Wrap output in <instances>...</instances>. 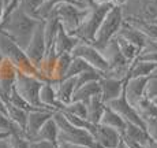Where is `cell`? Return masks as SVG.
<instances>
[{"label": "cell", "mask_w": 157, "mask_h": 148, "mask_svg": "<svg viewBox=\"0 0 157 148\" xmlns=\"http://www.w3.org/2000/svg\"><path fill=\"white\" fill-rule=\"evenodd\" d=\"M43 21L44 19H36V18L30 17L18 7L8 17L4 18V21L0 25V30L10 36L21 48L26 50L38 25Z\"/></svg>", "instance_id": "6da1fadb"}, {"label": "cell", "mask_w": 157, "mask_h": 148, "mask_svg": "<svg viewBox=\"0 0 157 148\" xmlns=\"http://www.w3.org/2000/svg\"><path fill=\"white\" fill-rule=\"evenodd\" d=\"M0 54L4 56V59L10 60L19 71H22V73H25V74H29V75L38 77L40 80L44 81V77H43V74H41L40 69H37L33 65V62L29 59V56L26 55L25 50L21 48L10 36L6 34L2 30H0Z\"/></svg>", "instance_id": "7a4b0ae2"}, {"label": "cell", "mask_w": 157, "mask_h": 148, "mask_svg": "<svg viewBox=\"0 0 157 148\" xmlns=\"http://www.w3.org/2000/svg\"><path fill=\"white\" fill-rule=\"evenodd\" d=\"M53 118L59 126V143H68L72 146H87L96 148L93 136L85 129L74 126L66 118L62 111H56L53 114Z\"/></svg>", "instance_id": "3957f363"}, {"label": "cell", "mask_w": 157, "mask_h": 148, "mask_svg": "<svg viewBox=\"0 0 157 148\" xmlns=\"http://www.w3.org/2000/svg\"><path fill=\"white\" fill-rule=\"evenodd\" d=\"M90 8L81 7V6L72 4V3H60L56 6L52 13L56 14L59 18L62 28L68 33V34L75 36V33L82 26L83 21L86 19Z\"/></svg>", "instance_id": "277c9868"}, {"label": "cell", "mask_w": 157, "mask_h": 148, "mask_svg": "<svg viewBox=\"0 0 157 148\" xmlns=\"http://www.w3.org/2000/svg\"><path fill=\"white\" fill-rule=\"evenodd\" d=\"M123 22H124V14H123V8L120 7H113L109 10V13L107 14L104 22L98 29L96 38L93 41V45L96 48H98L100 51H102L107 44L111 40H113L117 36L120 28H122Z\"/></svg>", "instance_id": "5b68a950"}, {"label": "cell", "mask_w": 157, "mask_h": 148, "mask_svg": "<svg viewBox=\"0 0 157 148\" xmlns=\"http://www.w3.org/2000/svg\"><path fill=\"white\" fill-rule=\"evenodd\" d=\"M112 8V6H94V7L90 8L89 14H87L86 19L83 21L82 26L79 28L75 36L78 38H81L82 41H86V43L93 44L96 38V34H97L98 29L104 22L107 14L109 13V10Z\"/></svg>", "instance_id": "8992f818"}, {"label": "cell", "mask_w": 157, "mask_h": 148, "mask_svg": "<svg viewBox=\"0 0 157 148\" xmlns=\"http://www.w3.org/2000/svg\"><path fill=\"white\" fill-rule=\"evenodd\" d=\"M44 85V81L34 75L25 74L22 71H18L15 89L25 100H28L32 106L38 108H44L40 103V90Z\"/></svg>", "instance_id": "52a82bcc"}, {"label": "cell", "mask_w": 157, "mask_h": 148, "mask_svg": "<svg viewBox=\"0 0 157 148\" xmlns=\"http://www.w3.org/2000/svg\"><path fill=\"white\" fill-rule=\"evenodd\" d=\"M71 55L77 56V58H82L83 60H86L93 69L101 71L102 74L109 67L108 60L105 59L104 54H102L98 48H96L93 44L86 43V41H81V43L74 48Z\"/></svg>", "instance_id": "ba28073f"}, {"label": "cell", "mask_w": 157, "mask_h": 148, "mask_svg": "<svg viewBox=\"0 0 157 148\" xmlns=\"http://www.w3.org/2000/svg\"><path fill=\"white\" fill-rule=\"evenodd\" d=\"M124 17L157 23V0H128L123 7Z\"/></svg>", "instance_id": "9c48e42d"}, {"label": "cell", "mask_w": 157, "mask_h": 148, "mask_svg": "<svg viewBox=\"0 0 157 148\" xmlns=\"http://www.w3.org/2000/svg\"><path fill=\"white\" fill-rule=\"evenodd\" d=\"M47 51L48 47H47V40H45V21H43L38 25V28L36 30L30 44L28 45V48L25 50V52L29 56V59L33 62V65L37 69H41L43 60L45 55H47Z\"/></svg>", "instance_id": "30bf717a"}, {"label": "cell", "mask_w": 157, "mask_h": 148, "mask_svg": "<svg viewBox=\"0 0 157 148\" xmlns=\"http://www.w3.org/2000/svg\"><path fill=\"white\" fill-rule=\"evenodd\" d=\"M107 106H109L112 110L116 111V113L119 114V115L122 117L127 123H134V125L145 128L144 118L140 115V113L137 111V108L127 100L124 92H123V95L120 96V98L115 99V100H112L111 103H108Z\"/></svg>", "instance_id": "8fae6325"}, {"label": "cell", "mask_w": 157, "mask_h": 148, "mask_svg": "<svg viewBox=\"0 0 157 148\" xmlns=\"http://www.w3.org/2000/svg\"><path fill=\"white\" fill-rule=\"evenodd\" d=\"M18 71L19 70L10 60H3L2 66H0V96L4 99V102H8V98L15 88Z\"/></svg>", "instance_id": "7c38bea8"}, {"label": "cell", "mask_w": 157, "mask_h": 148, "mask_svg": "<svg viewBox=\"0 0 157 148\" xmlns=\"http://www.w3.org/2000/svg\"><path fill=\"white\" fill-rule=\"evenodd\" d=\"M92 136L94 138L96 147L100 148H116L122 141V134L119 132L102 123L96 125V130Z\"/></svg>", "instance_id": "4fadbf2b"}, {"label": "cell", "mask_w": 157, "mask_h": 148, "mask_svg": "<svg viewBox=\"0 0 157 148\" xmlns=\"http://www.w3.org/2000/svg\"><path fill=\"white\" fill-rule=\"evenodd\" d=\"M56 111L48 110V108H41L37 111H32L29 113V119H28V126H26L25 136L26 138H29L30 141H33L36 138L37 133L40 132V129L44 126V123L48 119H51L53 117Z\"/></svg>", "instance_id": "5bb4252c"}, {"label": "cell", "mask_w": 157, "mask_h": 148, "mask_svg": "<svg viewBox=\"0 0 157 148\" xmlns=\"http://www.w3.org/2000/svg\"><path fill=\"white\" fill-rule=\"evenodd\" d=\"M122 138L130 148H146L147 144L150 143V137L146 133L145 128L134 125V123H127V128Z\"/></svg>", "instance_id": "9a60e30c"}, {"label": "cell", "mask_w": 157, "mask_h": 148, "mask_svg": "<svg viewBox=\"0 0 157 148\" xmlns=\"http://www.w3.org/2000/svg\"><path fill=\"white\" fill-rule=\"evenodd\" d=\"M150 77H128L124 84V93L127 100L135 107V104L145 98L147 81Z\"/></svg>", "instance_id": "2e32d148"}, {"label": "cell", "mask_w": 157, "mask_h": 148, "mask_svg": "<svg viewBox=\"0 0 157 148\" xmlns=\"http://www.w3.org/2000/svg\"><path fill=\"white\" fill-rule=\"evenodd\" d=\"M124 84L126 80H117L112 77H102L100 80L101 86V98L105 104L111 103L115 99L120 98L124 92Z\"/></svg>", "instance_id": "e0dca14e"}, {"label": "cell", "mask_w": 157, "mask_h": 148, "mask_svg": "<svg viewBox=\"0 0 157 148\" xmlns=\"http://www.w3.org/2000/svg\"><path fill=\"white\" fill-rule=\"evenodd\" d=\"M56 89V95L59 102L63 106H67L72 102V96L77 89V77H68L57 82H52Z\"/></svg>", "instance_id": "ac0fdd59"}, {"label": "cell", "mask_w": 157, "mask_h": 148, "mask_svg": "<svg viewBox=\"0 0 157 148\" xmlns=\"http://www.w3.org/2000/svg\"><path fill=\"white\" fill-rule=\"evenodd\" d=\"M81 38H78L77 36L68 34L63 28L59 29L57 32V36L55 38V43H53V47H55V51L57 55H62V54H71L74 51V48L77 47L78 44L81 43Z\"/></svg>", "instance_id": "d6986e66"}, {"label": "cell", "mask_w": 157, "mask_h": 148, "mask_svg": "<svg viewBox=\"0 0 157 148\" xmlns=\"http://www.w3.org/2000/svg\"><path fill=\"white\" fill-rule=\"evenodd\" d=\"M117 34H120L123 38H126V40L130 41V43H132L134 45H137V47L141 48V50H144V48L147 45V43L150 41V38L146 37L141 30L134 28V26L130 25V23L126 22V21L123 22L122 28H120Z\"/></svg>", "instance_id": "ffe728a7"}, {"label": "cell", "mask_w": 157, "mask_h": 148, "mask_svg": "<svg viewBox=\"0 0 157 148\" xmlns=\"http://www.w3.org/2000/svg\"><path fill=\"white\" fill-rule=\"evenodd\" d=\"M40 103L44 108H48V110L60 111L63 108V104L57 99L56 89L52 82H44L40 90Z\"/></svg>", "instance_id": "44dd1931"}, {"label": "cell", "mask_w": 157, "mask_h": 148, "mask_svg": "<svg viewBox=\"0 0 157 148\" xmlns=\"http://www.w3.org/2000/svg\"><path fill=\"white\" fill-rule=\"evenodd\" d=\"M87 106V121L94 125L101 122L102 114H104L105 108H107V104L104 103L101 95H97L94 98H92L89 102L86 103Z\"/></svg>", "instance_id": "7402d4cb"}, {"label": "cell", "mask_w": 157, "mask_h": 148, "mask_svg": "<svg viewBox=\"0 0 157 148\" xmlns=\"http://www.w3.org/2000/svg\"><path fill=\"white\" fill-rule=\"evenodd\" d=\"M100 123H102V125H105V126H109V128L115 129V130H117L122 136H123V133H124L126 128H127V122H126V121L123 119L116 111L112 110L109 106H107V108H105Z\"/></svg>", "instance_id": "603a6c76"}, {"label": "cell", "mask_w": 157, "mask_h": 148, "mask_svg": "<svg viewBox=\"0 0 157 148\" xmlns=\"http://www.w3.org/2000/svg\"><path fill=\"white\" fill-rule=\"evenodd\" d=\"M97 95H101V86H100V81H93V82L85 84L82 86H78L74 92L72 100L77 102H83L87 103L92 98Z\"/></svg>", "instance_id": "cb8c5ba5"}, {"label": "cell", "mask_w": 157, "mask_h": 148, "mask_svg": "<svg viewBox=\"0 0 157 148\" xmlns=\"http://www.w3.org/2000/svg\"><path fill=\"white\" fill-rule=\"evenodd\" d=\"M34 140H45V141H51V143H55V144L59 143V126H57L53 117L44 123V126L40 129V132L37 133Z\"/></svg>", "instance_id": "d4e9b609"}, {"label": "cell", "mask_w": 157, "mask_h": 148, "mask_svg": "<svg viewBox=\"0 0 157 148\" xmlns=\"http://www.w3.org/2000/svg\"><path fill=\"white\" fill-rule=\"evenodd\" d=\"M6 108H7V115L10 117V119L25 132L26 126H28V119H29L28 111H25V110H22V108L17 107V106L11 104L10 102H6Z\"/></svg>", "instance_id": "484cf974"}, {"label": "cell", "mask_w": 157, "mask_h": 148, "mask_svg": "<svg viewBox=\"0 0 157 148\" xmlns=\"http://www.w3.org/2000/svg\"><path fill=\"white\" fill-rule=\"evenodd\" d=\"M124 21L132 25L134 28L144 33L146 37L150 40H157V23L155 22H147V21L138 19V18H131V17H124Z\"/></svg>", "instance_id": "4316f807"}, {"label": "cell", "mask_w": 157, "mask_h": 148, "mask_svg": "<svg viewBox=\"0 0 157 148\" xmlns=\"http://www.w3.org/2000/svg\"><path fill=\"white\" fill-rule=\"evenodd\" d=\"M62 28L59 18L56 17L55 13H52L49 17L45 19V40H47V47L49 50L55 43V38L57 36V32Z\"/></svg>", "instance_id": "83f0119b"}, {"label": "cell", "mask_w": 157, "mask_h": 148, "mask_svg": "<svg viewBox=\"0 0 157 148\" xmlns=\"http://www.w3.org/2000/svg\"><path fill=\"white\" fill-rule=\"evenodd\" d=\"M115 40L117 41V45H119L120 51H122V54L126 56V59L128 60V62H135V60L138 59V56L141 55V48H138L137 45H134L132 43H130L127 41L126 38H123L120 34H117L116 37H115Z\"/></svg>", "instance_id": "f1b7e54d"}, {"label": "cell", "mask_w": 157, "mask_h": 148, "mask_svg": "<svg viewBox=\"0 0 157 148\" xmlns=\"http://www.w3.org/2000/svg\"><path fill=\"white\" fill-rule=\"evenodd\" d=\"M71 60H72L71 54H62V55H59V58L56 60L55 71H53V82L64 80L66 74H67L68 69H70Z\"/></svg>", "instance_id": "f546056e"}, {"label": "cell", "mask_w": 157, "mask_h": 148, "mask_svg": "<svg viewBox=\"0 0 157 148\" xmlns=\"http://www.w3.org/2000/svg\"><path fill=\"white\" fill-rule=\"evenodd\" d=\"M135 108L140 113V115L142 118H153V117H157V107L153 103V100L147 99L145 96L144 99H141L137 104H135Z\"/></svg>", "instance_id": "4dcf8cb0"}, {"label": "cell", "mask_w": 157, "mask_h": 148, "mask_svg": "<svg viewBox=\"0 0 157 148\" xmlns=\"http://www.w3.org/2000/svg\"><path fill=\"white\" fill-rule=\"evenodd\" d=\"M92 66L83 60L82 58H77V56H72V60H71V65H70V69H68L67 74H66V78L68 77H77V75L85 73L87 70H92Z\"/></svg>", "instance_id": "1f68e13d"}, {"label": "cell", "mask_w": 157, "mask_h": 148, "mask_svg": "<svg viewBox=\"0 0 157 148\" xmlns=\"http://www.w3.org/2000/svg\"><path fill=\"white\" fill-rule=\"evenodd\" d=\"M0 132H4V133H8V134H22L25 136V132L17 126L13 121L10 119V117L7 115L6 113H2L0 111ZM26 137V136H25Z\"/></svg>", "instance_id": "d6a6232c"}, {"label": "cell", "mask_w": 157, "mask_h": 148, "mask_svg": "<svg viewBox=\"0 0 157 148\" xmlns=\"http://www.w3.org/2000/svg\"><path fill=\"white\" fill-rule=\"evenodd\" d=\"M45 3V0H21L19 2V8L23 10L28 15L40 19L38 18V11L43 7V4Z\"/></svg>", "instance_id": "836d02e7"}, {"label": "cell", "mask_w": 157, "mask_h": 148, "mask_svg": "<svg viewBox=\"0 0 157 148\" xmlns=\"http://www.w3.org/2000/svg\"><path fill=\"white\" fill-rule=\"evenodd\" d=\"M60 111H67V113L79 117V118L87 119V106H86V103H83V102L72 100L70 104L63 106V108Z\"/></svg>", "instance_id": "e575fe53"}, {"label": "cell", "mask_w": 157, "mask_h": 148, "mask_svg": "<svg viewBox=\"0 0 157 148\" xmlns=\"http://www.w3.org/2000/svg\"><path fill=\"white\" fill-rule=\"evenodd\" d=\"M8 102H10L11 104L17 106V107L22 108V110L28 111V113H32V111L41 110V108H38V107H34V106H32V104H30L28 100H25V99H23L22 96H21L19 93L17 92V89H15V88L13 89V92H11L10 98H8Z\"/></svg>", "instance_id": "d590c367"}, {"label": "cell", "mask_w": 157, "mask_h": 148, "mask_svg": "<svg viewBox=\"0 0 157 148\" xmlns=\"http://www.w3.org/2000/svg\"><path fill=\"white\" fill-rule=\"evenodd\" d=\"M145 130L149 134L150 140L156 141L157 143V117H153V118H145Z\"/></svg>", "instance_id": "8d00e7d4"}, {"label": "cell", "mask_w": 157, "mask_h": 148, "mask_svg": "<svg viewBox=\"0 0 157 148\" xmlns=\"http://www.w3.org/2000/svg\"><path fill=\"white\" fill-rule=\"evenodd\" d=\"M10 141L13 148H30V140L22 134H11Z\"/></svg>", "instance_id": "74e56055"}, {"label": "cell", "mask_w": 157, "mask_h": 148, "mask_svg": "<svg viewBox=\"0 0 157 148\" xmlns=\"http://www.w3.org/2000/svg\"><path fill=\"white\" fill-rule=\"evenodd\" d=\"M145 96L147 99H155L157 98V74L152 75L147 81V85H146V90H145Z\"/></svg>", "instance_id": "f35d334b"}, {"label": "cell", "mask_w": 157, "mask_h": 148, "mask_svg": "<svg viewBox=\"0 0 157 148\" xmlns=\"http://www.w3.org/2000/svg\"><path fill=\"white\" fill-rule=\"evenodd\" d=\"M30 148H56V144L45 140H34L30 141Z\"/></svg>", "instance_id": "ab89813d"}, {"label": "cell", "mask_w": 157, "mask_h": 148, "mask_svg": "<svg viewBox=\"0 0 157 148\" xmlns=\"http://www.w3.org/2000/svg\"><path fill=\"white\" fill-rule=\"evenodd\" d=\"M90 3H92V7H94V6H108V4L112 6V0H90Z\"/></svg>", "instance_id": "60d3db41"}, {"label": "cell", "mask_w": 157, "mask_h": 148, "mask_svg": "<svg viewBox=\"0 0 157 148\" xmlns=\"http://www.w3.org/2000/svg\"><path fill=\"white\" fill-rule=\"evenodd\" d=\"M0 148H13V146H11V141H10V136L0 140Z\"/></svg>", "instance_id": "b9f144b4"}, {"label": "cell", "mask_w": 157, "mask_h": 148, "mask_svg": "<svg viewBox=\"0 0 157 148\" xmlns=\"http://www.w3.org/2000/svg\"><path fill=\"white\" fill-rule=\"evenodd\" d=\"M128 3V0H112V6L113 7H120L123 8L126 4Z\"/></svg>", "instance_id": "7bdbcfd3"}, {"label": "cell", "mask_w": 157, "mask_h": 148, "mask_svg": "<svg viewBox=\"0 0 157 148\" xmlns=\"http://www.w3.org/2000/svg\"><path fill=\"white\" fill-rule=\"evenodd\" d=\"M4 13H6V6L3 0H0V25H2L3 19H4Z\"/></svg>", "instance_id": "ee69618b"}, {"label": "cell", "mask_w": 157, "mask_h": 148, "mask_svg": "<svg viewBox=\"0 0 157 148\" xmlns=\"http://www.w3.org/2000/svg\"><path fill=\"white\" fill-rule=\"evenodd\" d=\"M77 146H72V144H68V143H57L56 144V148H75Z\"/></svg>", "instance_id": "f6af8a7d"}, {"label": "cell", "mask_w": 157, "mask_h": 148, "mask_svg": "<svg viewBox=\"0 0 157 148\" xmlns=\"http://www.w3.org/2000/svg\"><path fill=\"white\" fill-rule=\"evenodd\" d=\"M0 111L2 113H6L7 114V108H6V102H4V99L0 96Z\"/></svg>", "instance_id": "bcb514c9"}, {"label": "cell", "mask_w": 157, "mask_h": 148, "mask_svg": "<svg viewBox=\"0 0 157 148\" xmlns=\"http://www.w3.org/2000/svg\"><path fill=\"white\" fill-rule=\"evenodd\" d=\"M146 148H157V143H156V141H152V140H150V143L147 144Z\"/></svg>", "instance_id": "7dc6e473"}, {"label": "cell", "mask_w": 157, "mask_h": 148, "mask_svg": "<svg viewBox=\"0 0 157 148\" xmlns=\"http://www.w3.org/2000/svg\"><path fill=\"white\" fill-rule=\"evenodd\" d=\"M116 148H130V147H128L127 144L124 143V141H123V138H122V141H120V144H119V146H117Z\"/></svg>", "instance_id": "c3c4849f"}, {"label": "cell", "mask_w": 157, "mask_h": 148, "mask_svg": "<svg viewBox=\"0 0 157 148\" xmlns=\"http://www.w3.org/2000/svg\"><path fill=\"white\" fill-rule=\"evenodd\" d=\"M10 2H11V0H3V3H4V6H6V7H7V6L10 4Z\"/></svg>", "instance_id": "681fc988"}, {"label": "cell", "mask_w": 157, "mask_h": 148, "mask_svg": "<svg viewBox=\"0 0 157 148\" xmlns=\"http://www.w3.org/2000/svg\"><path fill=\"white\" fill-rule=\"evenodd\" d=\"M3 60H4V56L0 54V66H2V63H3Z\"/></svg>", "instance_id": "f907efd6"}, {"label": "cell", "mask_w": 157, "mask_h": 148, "mask_svg": "<svg viewBox=\"0 0 157 148\" xmlns=\"http://www.w3.org/2000/svg\"><path fill=\"white\" fill-rule=\"evenodd\" d=\"M75 148H92V147H87V146H77Z\"/></svg>", "instance_id": "816d5d0a"}, {"label": "cell", "mask_w": 157, "mask_h": 148, "mask_svg": "<svg viewBox=\"0 0 157 148\" xmlns=\"http://www.w3.org/2000/svg\"><path fill=\"white\" fill-rule=\"evenodd\" d=\"M152 100H153V103H155V106H156V107H157V98H155V99H152Z\"/></svg>", "instance_id": "f5cc1de1"}, {"label": "cell", "mask_w": 157, "mask_h": 148, "mask_svg": "<svg viewBox=\"0 0 157 148\" xmlns=\"http://www.w3.org/2000/svg\"><path fill=\"white\" fill-rule=\"evenodd\" d=\"M79 2H81V3H82V0H79ZM82 4H83V3H82ZM86 8H87V7H86Z\"/></svg>", "instance_id": "db71d44e"}, {"label": "cell", "mask_w": 157, "mask_h": 148, "mask_svg": "<svg viewBox=\"0 0 157 148\" xmlns=\"http://www.w3.org/2000/svg\"><path fill=\"white\" fill-rule=\"evenodd\" d=\"M96 148H100V147H96Z\"/></svg>", "instance_id": "11a10c76"}]
</instances>
